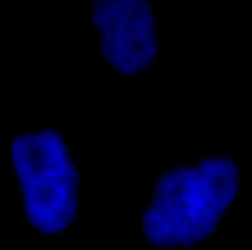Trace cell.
Wrapping results in <instances>:
<instances>
[{
	"instance_id": "1",
	"label": "cell",
	"mask_w": 252,
	"mask_h": 250,
	"mask_svg": "<svg viewBox=\"0 0 252 250\" xmlns=\"http://www.w3.org/2000/svg\"><path fill=\"white\" fill-rule=\"evenodd\" d=\"M240 188V168L227 156L167 170L157 179L142 217L146 240L164 249L200 244L214 234Z\"/></svg>"
},
{
	"instance_id": "2",
	"label": "cell",
	"mask_w": 252,
	"mask_h": 250,
	"mask_svg": "<svg viewBox=\"0 0 252 250\" xmlns=\"http://www.w3.org/2000/svg\"><path fill=\"white\" fill-rule=\"evenodd\" d=\"M10 159L30 226L47 236L67 231L78 214L80 174L63 135L24 132L12 141Z\"/></svg>"
},
{
	"instance_id": "3",
	"label": "cell",
	"mask_w": 252,
	"mask_h": 250,
	"mask_svg": "<svg viewBox=\"0 0 252 250\" xmlns=\"http://www.w3.org/2000/svg\"><path fill=\"white\" fill-rule=\"evenodd\" d=\"M92 22L100 35L102 56L124 75L147 69L158 54L157 19L145 0H99L92 8Z\"/></svg>"
}]
</instances>
